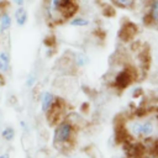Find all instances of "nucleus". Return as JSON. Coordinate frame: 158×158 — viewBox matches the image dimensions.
Here are the masks:
<instances>
[{"label": "nucleus", "instance_id": "obj_18", "mask_svg": "<svg viewBox=\"0 0 158 158\" xmlns=\"http://www.w3.org/2000/svg\"><path fill=\"white\" fill-rule=\"evenodd\" d=\"M0 158H10V156L7 153H5V154H0Z\"/></svg>", "mask_w": 158, "mask_h": 158}, {"label": "nucleus", "instance_id": "obj_9", "mask_svg": "<svg viewBox=\"0 0 158 158\" xmlns=\"http://www.w3.org/2000/svg\"><path fill=\"white\" fill-rule=\"evenodd\" d=\"M72 62H73V64H75V67L81 68V67H85L89 64V57L84 52H77L73 54Z\"/></svg>", "mask_w": 158, "mask_h": 158}, {"label": "nucleus", "instance_id": "obj_3", "mask_svg": "<svg viewBox=\"0 0 158 158\" xmlns=\"http://www.w3.org/2000/svg\"><path fill=\"white\" fill-rule=\"evenodd\" d=\"M144 23L154 27L158 23V0H147L146 2Z\"/></svg>", "mask_w": 158, "mask_h": 158}, {"label": "nucleus", "instance_id": "obj_10", "mask_svg": "<svg viewBox=\"0 0 158 158\" xmlns=\"http://www.w3.org/2000/svg\"><path fill=\"white\" fill-rule=\"evenodd\" d=\"M153 132H154V123L151 120H146L141 122V138L142 137L148 138L151 135H153Z\"/></svg>", "mask_w": 158, "mask_h": 158}, {"label": "nucleus", "instance_id": "obj_7", "mask_svg": "<svg viewBox=\"0 0 158 158\" xmlns=\"http://www.w3.org/2000/svg\"><path fill=\"white\" fill-rule=\"evenodd\" d=\"M14 17H15V22L19 27L25 26L28 20V12L25 9V6H17V9L14 12Z\"/></svg>", "mask_w": 158, "mask_h": 158}, {"label": "nucleus", "instance_id": "obj_16", "mask_svg": "<svg viewBox=\"0 0 158 158\" xmlns=\"http://www.w3.org/2000/svg\"><path fill=\"white\" fill-rule=\"evenodd\" d=\"M12 2L16 5V6H23L26 0H12Z\"/></svg>", "mask_w": 158, "mask_h": 158}, {"label": "nucleus", "instance_id": "obj_2", "mask_svg": "<svg viewBox=\"0 0 158 158\" xmlns=\"http://www.w3.org/2000/svg\"><path fill=\"white\" fill-rule=\"evenodd\" d=\"M72 132H73V126L68 122V121H63L60 122L56 130H54V138H53V143L56 146H59V144H65L70 136H72Z\"/></svg>", "mask_w": 158, "mask_h": 158}, {"label": "nucleus", "instance_id": "obj_20", "mask_svg": "<svg viewBox=\"0 0 158 158\" xmlns=\"http://www.w3.org/2000/svg\"><path fill=\"white\" fill-rule=\"evenodd\" d=\"M136 1H144V2H146L147 0H136Z\"/></svg>", "mask_w": 158, "mask_h": 158}, {"label": "nucleus", "instance_id": "obj_8", "mask_svg": "<svg viewBox=\"0 0 158 158\" xmlns=\"http://www.w3.org/2000/svg\"><path fill=\"white\" fill-rule=\"evenodd\" d=\"M54 95L51 93V91H43L42 94H41V96H40V102H41V109H42V111H47L49 107H51V105L53 104V101H54Z\"/></svg>", "mask_w": 158, "mask_h": 158}, {"label": "nucleus", "instance_id": "obj_6", "mask_svg": "<svg viewBox=\"0 0 158 158\" xmlns=\"http://www.w3.org/2000/svg\"><path fill=\"white\" fill-rule=\"evenodd\" d=\"M12 26V17L9 14V11L2 10L0 12V35L7 33V31Z\"/></svg>", "mask_w": 158, "mask_h": 158}, {"label": "nucleus", "instance_id": "obj_12", "mask_svg": "<svg viewBox=\"0 0 158 158\" xmlns=\"http://www.w3.org/2000/svg\"><path fill=\"white\" fill-rule=\"evenodd\" d=\"M111 2L121 9H132L136 4V0H111Z\"/></svg>", "mask_w": 158, "mask_h": 158}, {"label": "nucleus", "instance_id": "obj_14", "mask_svg": "<svg viewBox=\"0 0 158 158\" xmlns=\"http://www.w3.org/2000/svg\"><path fill=\"white\" fill-rule=\"evenodd\" d=\"M1 136L6 141H11L14 137H15V130L12 127H5L2 131H1Z\"/></svg>", "mask_w": 158, "mask_h": 158}, {"label": "nucleus", "instance_id": "obj_17", "mask_svg": "<svg viewBox=\"0 0 158 158\" xmlns=\"http://www.w3.org/2000/svg\"><path fill=\"white\" fill-rule=\"evenodd\" d=\"M20 126H21L26 132H28V126H27V123H26L25 121H20Z\"/></svg>", "mask_w": 158, "mask_h": 158}, {"label": "nucleus", "instance_id": "obj_21", "mask_svg": "<svg viewBox=\"0 0 158 158\" xmlns=\"http://www.w3.org/2000/svg\"><path fill=\"white\" fill-rule=\"evenodd\" d=\"M156 75H157V78H158V69H157V73H156Z\"/></svg>", "mask_w": 158, "mask_h": 158}, {"label": "nucleus", "instance_id": "obj_4", "mask_svg": "<svg viewBox=\"0 0 158 158\" xmlns=\"http://www.w3.org/2000/svg\"><path fill=\"white\" fill-rule=\"evenodd\" d=\"M133 79V74L131 69H123L121 70L116 77H115V86L117 89H125L126 86H128L131 84Z\"/></svg>", "mask_w": 158, "mask_h": 158}, {"label": "nucleus", "instance_id": "obj_1", "mask_svg": "<svg viewBox=\"0 0 158 158\" xmlns=\"http://www.w3.org/2000/svg\"><path fill=\"white\" fill-rule=\"evenodd\" d=\"M43 7L47 20L52 23L68 21L78 9L75 0H44Z\"/></svg>", "mask_w": 158, "mask_h": 158}, {"label": "nucleus", "instance_id": "obj_13", "mask_svg": "<svg viewBox=\"0 0 158 158\" xmlns=\"http://www.w3.org/2000/svg\"><path fill=\"white\" fill-rule=\"evenodd\" d=\"M0 60L4 64V68H5V72H9L10 69V53L6 51V49H2L0 51Z\"/></svg>", "mask_w": 158, "mask_h": 158}, {"label": "nucleus", "instance_id": "obj_5", "mask_svg": "<svg viewBox=\"0 0 158 158\" xmlns=\"http://www.w3.org/2000/svg\"><path fill=\"white\" fill-rule=\"evenodd\" d=\"M136 33H137L136 26L133 23H131V22H126L125 25H122L118 36H120V38L122 41H130V40H132L135 37Z\"/></svg>", "mask_w": 158, "mask_h": 158}, {"label": "nucleus", "instance_id": "obj_11", "mask_svg": "<svg viewBox=\"0 0 158 158\" xmlns=\"http://www.w3.org/2000/svg\"><path fill=\"white\" fill-rule=\"evenodd\" d=\"M68 23L74 27H86L90 25V21L84 16H72L68 20Z\"/></svg>", "mask_w": 158, "mask_h": 158}, {"label": "nucleus", "instance_id": "obj_19", "mask_svg": "<svg viewBox=\"0 0 158 158\" xmlns=\"http://www.w3.org/2000/svg\"><path fill=\"white\" fill-rule=\"evenodd\" d=\"M153 28H154V30H157V31H158V23H157V25H156V26H154V27H153Z\"/></svg>", "mask_w": 158, "mask_h": 158}, {"label": "nucleus", "instance_id": "obj_15", "mask_svg": "<svg viewBox=\"0 0 158 158\" xmlns=\"http://www.w3.org/2000/svg\"><path fill=\"white\" fill-rule=\"evenodd\" d=\"M36 81H37V75L35 73H30L27 75V78H26V86L27 88H32V86H35Z\"/></svg>", "mask_w": 158, "mask_h": 158}]
</instances>
